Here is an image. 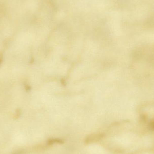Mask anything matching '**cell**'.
<instances>
[{
    "instance_id": "1",
    "label": "cell",
    "mask_w": 154,
    "mask_h": 154,
    "mask_svg": "<svg viewBox=\"0 0 154 154\" xmlns=\"http://www.w3.org/2000/svg\"><path fill=\"white\" fill-rule=\"evenodd\" d=\"M63 142L60 139H51V140L48 141V144H51L52 143H61Z\"/></svg>"
}]
</instances>
